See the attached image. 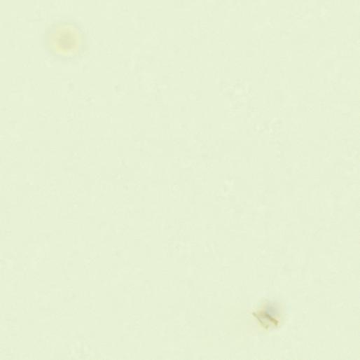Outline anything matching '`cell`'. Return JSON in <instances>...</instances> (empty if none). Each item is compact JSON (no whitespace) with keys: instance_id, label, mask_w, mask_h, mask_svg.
Segmentation results:
<instances>
[{"instance_id":"1","label":"cell","mask_w":360,"mask_h":360,"mask_svg":"<svg viewBox=\"0 0 360 360\" xmlns=\"http://www.w3.org/2000/svg\"><path fill=\"white\" fill-rule=\"evenodd\" d=\"M48 45L56 54L71 56L76 53L82 41V34L78 28L71 23L61 22L50 30Z\"/></svg>"}]
</instances>
